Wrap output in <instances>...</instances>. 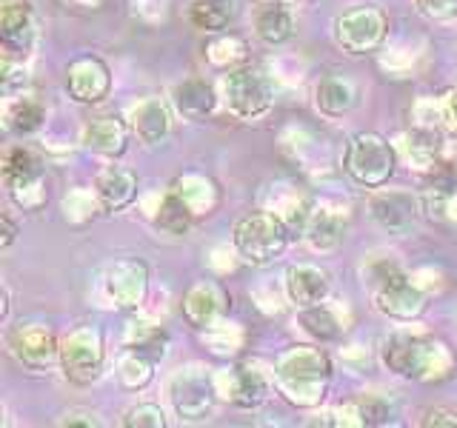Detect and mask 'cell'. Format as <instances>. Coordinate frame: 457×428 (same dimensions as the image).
<instances>
[{"label":"cell","mask_w":457,"mask_h":428,"mask_svg":"<svg viewBox=\"0 0 457 428\" xmlns=\"http://www.w3.org/2000/svg\"><path fill=\"white\" fill-rule=\"evenodd\" d=\"M446 114H449V120H452L454 128H457V89H452L449 97H446Z\"/></svg>","instance_id":"obj_39"},{"label":"cell","mask_w":457,"mask_h":428,"mask_svg":"<svg viewBox=\"0 0 457 428\" xmlns=\"http://www.w3.org/2000/svg\"><path fill=\"white\" fill-rule=\"evenodd\" d=\"M406 152H409L411 163H418L420 169H432V166H437L440 135L435 128H411L406 135Z\"/></svg>","instance_id":"obj_31"},{"label":"cell","mask_w":457,"mask_h":428,"mask_svg":"<svg viewBox=\"0 0 457 428\" xmlns=\"http://www.w3.org/2000/svg\"><path fill=\"white\" fill-rule=\"evenodd\" d=\"M369 292L375 309L392 320H418L426 311L423 292L409 280V275L392 260H378L369 266Z\"/></svg>","instance_id":"obj_4"},{"label":"cell","mask_w":457,"mask_h":428,"mask_svg":"<svg viewBox=\"0 0 457 428\" xmlns=\"http://www.w3.org/2000/svg\"><path fill=\"white\" fill-rule=\"evenodd\" d=\"M214 399H218V385L200 368H189L171 383V406L183 420H206Z\"/></svg>","instance_id":"obj_14"},{"label":"cell","mask_w":457,"mask_h":428,"mask_svg":"<svg viewBox=\"0 0 457 428\" xmlns=\"http://www.w3.org/2000/svg\"><path fill=\"white\" fill-rule=\"evenodd\" d=\"M414 4H418V12L426 21L446 23L457 18V0H414Z\"/></svg>","instance_id":"obj_35"},{"label":"cell","mask_w":457,"mask_h":428,"mask_svg":"<svg viewBox=\"0 0 457 428\" xmlns=\"http://www.w3.org/2000/svg\"><path fill=\"white\" fill-rule=\"evenodd\" d=\"M292 240V232L286 220L275 211H249L235 223V232H232V243L237 254L246 260L249 266H271L278 257L286 251Z\"/></svg>","instance_id":"obj_3"},{"label":"cell","mask_w":457,"mask_h":428,"mask_svg":"<svg viewBox=\"0 0 457 428\" xmlns=\"http://www.w3.org/2000/svg\"><path fill=\"white\" fill-rule=\"evenodd\" d=\"M297 323H300V328H303V332L312 340H318V342H332V340H337L343 334V325L335 317V311L326 309L323 303L309 306V309H300Z\"/></svg>","instance_id":"obj_29"},{"label":"cell","mask_w":457,"mask_h":428,"mask_svg":"<svg viewBox=\"0 0 457 428\" xmlns=\"http://www.w3.org/2000/svg\"><path fill=\"white\" fill-rule=\"evenodd\" d=\"M61 425H86V428H92V425H100V420H95V414H89V411H69V414H63Z\"/></svg>","instance_id":"obj_37"},{"label":"cell","mask_w":457,"mask_h":428,"mask_svg":"<svg viewBox=\"0 0 457 428\" xmlns=\"http://www.w3.org/2000/svg\"><path fill=\"white\" fill-rule=\"evenodd\" d=\"M106 342L97 325H78L61 340V368L69 383L89 385L104 374Z\"/></svg>","instance_id":"obj_7"},{"label":"cell","mask_w":457,"mask_h":428,"mask_svg":"<svg viewBox=\"0 0 457 428\" xmlns=\"http://www.w3.org/2000/svg\"><path fill=\"white\" fill-rule=\"evenodd\" d=\"M380 357L392 374L414 383H443L454 374L452 349L432 334L395 332L383 340Z\"/></svg>","instance_id":"obj_1"},{"label":"cell","mask_w":457,"mask_h":428,"mask_svg":"<svg viewBox=\"0 0 457 428\" xmlns=\"http://www.w3.org/2000/svg\"><path fill=\"white\" fill-rule=\"evenodd\" d=\"M271 389H275V377L263 374L252 363H237L228 371V399L237 408H261L269 399Z\"/></svg>","instance_id":"obj_16"},{"label":"cell","mask_w":457,"mask_h":428,"mask_svg":"<svg viewBox=\"0 0 457 428\" xmlns=\"http://www.w3.org/2000/svg\"><path fill=\"white\" fill-rule=\"evenodd\" d=\"M275 389L278 394L297 408L320 406L332 383V360L323 349L295 346L278 357L275 363Z\"/></svg>","instance_id":"obj_2"},{"label":"cell","mask_w":457,"mask_h":428,"mask_svg":"<svg viewBox=\"0 0 457 428\" xmlns=\"http://www.w3.org/2000/svg\"><path fill=\"white\" fill-rule=\"evenodd\" d=\"M223 92L228 111L246 123L266 118L271 106H275V86H271V80L261 69H252L246 63L226 71Z\"/></svg>","instance_id":"obj_6"},{"label":"cell","mask_w":457,"mask_h":428,"mask_svg":"<svg viewBox=\"0 0 457 428\" xmlns=\"http://www.w3.org/2000/svg\"><path fill=\"white\" fill-rule=\"evenodd\" d=\"M254 35L261 37L266 46H283L286 40L295 35V14L280 0H269L254 14Z\"/></svg>","instance_id":"obj_22"},{"label":"cell","mask_w":457,"mask_h":428,"mask_svg":"<svg viewBox=\"0 0 457 428\" xmlns=\"http://www.w3.org/2000/svg\"><path fill=\"white\" fill-rule=\"evenodd\" d=\"M0 226H4V237H0V249H9L12 243H14V237H18V226H14V220L9 218V214H4V218H0Z\"/></svg>","instance_id":"obj_38"},{"label":"cell","mask_w":457,"mask_h":428,"mask_svg":"<svg viewBox=\"0 0 457 428\" xmlns=\"http://www.w3.org/2000/svg\"><path fill=\"white\" fill-rule=\"evenodd\" d=\"M386 35H389V18L380 6L371 4L352 6L335 21V43L352 57L375 54Z\"/></svg>","instance_id":"obj_8"},{"label":"cell","mask_w":457,"mask_h":428,"mask_svg":"<svg viewBox=\"0 0 457 428\" xmlns=\"http://www.w3.org/2000/svg\"><path fill=\"white\" fill-rule=\"evenodd\" d=\"M357 408V417H361V425H383L389 423V414L392 408L383 403L380 397H361L354 403Z\"/></svg>","instance_id":"obj_33"},{"label":"cell","mask_w":457,"mask_h":428,"mask_svg":"<svg viewBox=\"0 0 457 428\" xmlns=\"http://www.w3.org/2000/svg\"><path fill=\"white\" fill-rule=\"evenodd\" d=\"M66 92L75 103L95 106L106 100L112 92V71L104 57L97 54H80L66 66Z\"/></svg>","instance_id":"obj_12"},{"label":"cell","mask_w":457,"mask_h":428,"mask_svg":"<svg viewBox=\"0 0 457 428\" xmlns=\"http://www.w3.org/2000/svg\"><path fill=\"white\" fill-rule=\"evenodd\" d=\"M152 366H154V360H149L146 354H140V351H135V349H129L126 354H123V360H120V371H118V377H120V383L132 374V380H129L126 385L129 389H143L149 380H152Z\"/></svg>","instance_id":"obj_32"},{"label":"cell","mask_w":457,"mask_h":428,"mask_svg":"<svg viewBox=\"0 0 457 428\" xmlns=\"http://www.w3.org/2000/svg\"><path fill=\"white\" fill-rule=\"evenodd\" d=\"M43 123H46V109L35 97H21L18 103H12L6 114V126L14 135H32Z\"/></svg>","instance_id":"obj_30"},{"label":"cell","mask_w":457,"mask_h":428,"mask_svg":"<svg viewBox=\"0 0 457 428\" xmlns=\"http://www.w3.org/2000/svg\"><path fill=\"white\" fill-rule=\"evenodd\" d=\"M35 12L29 0H4L0 6V46L6 63H23L35 46Z\"/></svg>","instance_id":"obj_11"},{"label":"cell","mask_w":457,"mask_h":428,"mask_svg":"<svg viewBox=\"0 0 457 428\" xmlns=\"http://www.w3.org/2000/svg\"><path fill=\"white\" fill-rule=\"evenodd\" d=\"M175 109L186 120H206L218 109V92L206 78H189L175 89Z\"/></svg>","instance_id":"obj_21"},{"label":"cell","mask_w":457,"mask_h":428,"mask_svg":"<svg viewBox=\"0 0 457 428\" xmlns=\"http://www.w3.org/2000/svg\"><path fill=\"white\" fill-rule=\"evenodd\" d=\"M66 4H78V6H100V4H104V0H66Z\"/></svg>","instance_id":"obj_40"},{"label":"cell","mask_w":457,"mask_h":428,"mask_svg":"<svg viewBox=\"0 0 457 428\" xmlns=\"http://www.w3.org/2000/svg\"><path fill=\"white\" fill-rule=\"evenodd\" d=\"M132 132L137 135V140L143 143V146H161L171 132L169 109L154 97L143 100L132 114Z\"/></svg>","instance_id":"obj_24"},{"label":"cell","mask_w":457,"mask_h":428,"mask_svg":"<svg viewBox=\"0 0 457 428\" xmlns=\"http://www.w3.org/2000/svg\"><path fill=\"white\" fill-rule=\"evenodd\" d=\"M178 194L189 203V209L195 211V218H204V214H212L220 203V192L209 177L204 175H186L175 183Z\"/></svg>","instance_id":"obj_28"},{"label":"cell","mask_w":457,"mask_h":428,"mask_svg":"<svg viewBox=\"0 0 457 428\" xmlns=\"http://www.w3.org/2000/svg\"><path fill=\"white\" fill-rule=\"evenodd\" d=\"M129 126L118 114H100L95 118L83 132V143L86 149H92L95 154H104L109 160H118V157L129 149Z\"/></svg>","instance_id":"obj_18"},{"label":"cell","mask_w":457,"mask_h":428,"mask_svg":"<svg viewBox=\"0 0 457 428\" xmlns=\"http://www.w3.org/2000/svg\"><path fill=\"white\" fill-rule=\"evenodd\" d=\"M397 169V149L378 132H357L343 152V171L363 189H383Z\"/></svg>","instance_id":"obj_5"},{"label":"cell","mask_w":457,"mask_h":428,"mask_svg":"<svg viewBox=\"0 0 457 428\" xmlns=\"http://www.w3.org/2000/svg\"><path fill=\"white\" fill-rule=\"evenodd\" d=\"M95 197L104 211H123L126 206L135 203L137 197V177L135 171H129L123 166H106L95 177Z\"/></svg>","instance_id":"obj_17"},{"label":"cell","mask_w":457,"mask_h":428,"mask_svg":"<svg viewBox=\"0 0 457 428\" xmlns=\"http://www.w3.org/2000/svg\"><path fill=\"white\" fill-rule=\"evenodd\" d=\"M9 351L21 366L43 371L52 363H61V340L43 323H21L9 332Z\"/></svg>","instance_id":"obj_10"},{"label":"cell","mask_w":457,"mask_h":428,"mask_svg":"<svg viewBox=\"0 0 457 428\" xmlns=\"http://www.w3.org/2000/svg\"><path fill=\"white\" fill-rule=\"evenodd\" d=\"M357 100H361L357 86L340 75L323 78L318 83V89H314V103H318V109L326 118H343V114H349L357 106Z\"/></svg>","instance_id":"obj_23"},{"label":"cell","mask_w":457,"mask_h":428,"mask_svg":"<svg viewBox=\"0 0 457 428\" xmlns=\"http://www.w3.org/2000/svg\"><path fill=\"white\" fill-rule=\"evenodd\" d=\"M228 306H232V297L223 289V283L218 280H197L192 283L189 289L183 294V303H180V311L186 323L197 332H206V328H214L226 314H228Z\"/></svg>","instance_id":"obj_13"},{"label":"cell","mask_w":457,"mask_h":428,"mask_svg":"<svg viewBox=\"0 0 457 428\" xmlns=\"http://www.w3.org/2000/svg\"><path fill=\"white\" fill-rule=\"evenodd\" d=\"M303 237L314 251H335L343 243V237H346V223H343L335 211L312 209Z\"/></svg>","instance_id":"obj_25"},{"label":"cell","mask_w":457,"mask_h":428,"mask_svg":"<svg viewBox=\"0 0 457 428\" xmlns=\"http://www.w3.org/2000/svg\"><path fill=\"white\" fill-rule=\"evenodd\" d=\"M235 14H237L235 0H192L189 21L209 35H220L235 21Z\"/></svg>","instance_id":"obj_27"},{"label":"cell","mask_w":457,"mask_h":428,"mask_svg":"<svg viewBox=\"0 0 457 428\" xmlns=\"http://www.w3.org/2000/svg\"><path fill=\"white\" fill-rule=\"evenodd\" d=\"M195 223V211L189 209V203L178 194V189L171 185V189L163 194L161 200V209L154 214V226L161 228L163 235H171V237H183L189 235V228Z\"/></svg>","instance_id":"obj_26"},{"label":"cell","mask_w":457,"mask_h":428,"mask_svg":"<svg viewBox=\"0 0 457 428\" xmlns=\"http://www.w3.org/2000/svg\"><path fill=\"white\" fill-rule=\"evenodd\" d=\"M123 425H152V428H163L166 425V414H163L161 406H154V403H140V406L126 411Z\"/></svg>","instance_id":"obj_34"},{"label":"cell","mask_w":457,"mask_h":428,"mask_svg":"<svg viewBox=\"0 0 457 428\" xmlns=\"http://www.w3.org/2000/svg\"><path fill=\"white\" fill-rule=\"evenodd\" d=\"M4 185L9 197L18 203L23 211H35L49 200L46 185V171H43V160L26 146H12L4 154Z\"/></svg>","instance_id":"obj_9"},{"label":"cell","mask_w":457,"mask_h":428,"mask_svg":"<svg viewBox=\"0 0 457 428\" xmlns=\"http://www.w3.org/2000/svg\"><path fill=\"white\" fill-rule=\"evenodd\" d=\"M420 425H426V428H432V425H449V428H454L457 425V414L446 411V408H428L423 414Z\"/></svg>","instance_id":"obj_36"},{"label":"cell","mask_w":457,"mask_h":428,"mask_svg":"<svg viewBox=\"0 0 457 428\" xmlns=\"http://www.w3.org/2000/svg\"><path fill=\"white\" fill-rule=\"evenodd\" d=\"M371 218L392 235H406L418 220L420 203L406 192H378L369 203Z\"/></svg>","instance_id":"obj_15"},{"label":"cell","mask_w":457,"mask_h":428,"mask_svg":"<svg viewBox=\"0 0 457 428\" xmlns=\"http://www.w3.org/2000/svg\"><path fill=\"white\" fill-rule=\"evenodd\" d=\"M149 289V268L140 260H123L109 271V297L120 309H137Z\"/></svg>","instance_id":"obj_19"},{"label":"cell","mask_w":457,"mask_h":428,"mask_svg":"<svg viewBox=\"0 0 457 428\" xmlns=\"http://www.w3.org/2000/svg\"><path fill=\"white\" fill-rule=\"evenodd\" d=\"M332 292V280L318 266H292L286 271V294L297 309L318 306Z\"/></svg>","instance_id":"obj_20"},{"label":"cell","mask_w":457,"mask_h":428,"mask_svg":"<svg viewBox=\"0 0 457 428\" xmlns=\"http://www.w3.org/2000/svg\"><path fill=\"white\" fill-rule=\"evenodd\" d=\"M257 4H269V0H257Z\"/></svg>","instance_id":"obj_41"}]
</instances>
